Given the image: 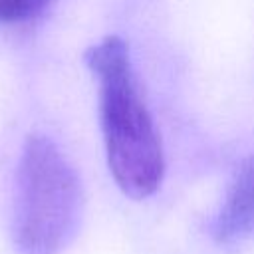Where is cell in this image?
<instances>
[{
	"label": "cell",
	"instance_id": "cell-4",
	"mask_svg": "<svg viewBox=\"0 0 254 254\" xmlns=\"http://www.w3.org/2000/svg\"><path fill=\"white\" fill-rule=\"evenodd\" d=\"M54 0H0V24H22L44 14Z\"/></svg>",
	"mask_w": 254,
	"mask_h": 254
},
{
	"label": "cell",
	"instance_id": "cell-1",
	"mask_svg": "<svg viewBox=\"0 0 254 254\" xmlns=\"http://www.w3.org/2000/svg\"><path fill=\"white\" fill-rule=\"evenodd\" d=\"M97 77L99 123L107 167L123 194L143 200L165 177V153L149 107L137 87L129 48L119 36H105L85 52Z\"/></svg>",
	"mask_w": 254,
	"mask_h": 254
},
{
	"label": "cell",
	"instance_id": "cell-2",
	"mask_svg": "<svg viewBox=\"0 0 254 254\" xmlns=\"http://www.w3.org/2000/svg\"><path fill=\"white\" fill-rule=\"evenodd\" d=\"M81 208V187L71 163L46 135L26 139L16 171L14 238L24 254H58Z\"/></svg>",
	"mask_w": 254,
	"mask_h": 254
},
{
	"label": "cell",
	"instance_id": "cell-3",
	"mask_svg": "<svg viewBox=\"0 0 254 254\" xmlns=\"http://www.w3.org/2000/svg\"><path fill=\"white\" fill-rule=\"evenodd\" d=\"M212 236L218 244H236L254 236V153L242 161L232 177L214 216Z\"/></svg>",
	"mask_w": 254,
	"mask_h": 254
}]
</instances>
